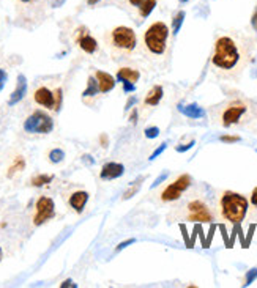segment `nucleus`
Wrapping results in <instances>:
<instances>
[{
    "mask_svg": "<svg viewBox=\"0 0 257 288\" xmlns=\"http://www.w3.org/2000/svg\"><path fill=\"white\" fill-rule=\"evenodd\" d=\"M122 84H123V90H125V93H130V92H134V90H136V85H134L133 82L125 81V82H122Z\"/></svg>",
    "mask_w": 257,
    "mask_h": 288,
    "instance_id": "7c9ffc66",
    "label": "nucleus"
},
{
    "mask_svg": "<svg viewBox=\"0 0 257 288\" xmlns=\"http://www.w3.org/2000/svg\"><path fill=\"white\" fill-rule=\"evenodd\" d=\"M76 43L77 46L82 49L87 54H95L98 51V43L96 39L88 33L87 27H81L77 28V35H76Z\"/></svg>",
    "mask_w": 257,
    "mask_h": 288,
    "instance_id": "9b49d317",
    "label": "nucleus"
},
{
    "mask_svg": "<svg viewBox=\"0 0 257 288\" xmlns=\"http://www.w3.org/2000/svg\"><path fill=\"white\" fill-rule=\"evenodd\" d=\"M6 81H8V74H6V71H5V69H2V68H0V92L3 90V87H5Z\"/></svg>",
    "mask_w": 257,
    "mask_h": 288,
    "instance_id": "c85d7f7f",
    "label": "nucleus"
},
{
    "mask_svg": "<svg viewBox=\"0 0 257 288\" xmlns=\"http://www.w3.org/2000/svg\"><path fill=\"white\" fill-rule=\"evenodd\" d=\"M179 111L185 115V117H190V118H194V120H197V118H202L205 115V111L202 107H199L197 104H188V106H179Z\"/></svg>",
    "mask_w": 257,
    "mask_h": 288,
    "instance_id": "6ab92c4d",
    "label": "nucleus"
},
{
    "mask_svg": "<svg viewBox=\"0 0 257 288\" xmlns=\"http://www.w3.org/2000/svg\"><path fill=\"white\" fill-rule=\"evenodd\" d=\"M100 142H101V146H103V148L107 146V136H106V134H101V136H100Z\"/></svg>",
    "mask_w": 257,
    "mask_h": 288,
    "instance_id": "4c0bfd02",
    "label": "nucleus"
},
{
    "mask_svg": "<svg viewBox=\"0 0 257 288\" xmlns=\"http://www.w3.org/2000/svg\"><path fill=\"white\" fill-rule=\"evenodd\" d=\"M25 95H27V79H25L24 74H19V76H17L16 88L13 90V93L9 95L8 106H16L17 103H21Z\"/></svg>",
    "mask_w": 257,
    "mask_h": 288,
    "instance_id": "f8f14e48",
    "label": "nucleus"
},
{
    "mask_svg": "<svg viewBox=\"0 0 257 288\" xmlns=\"http://www.w3.org/2000/svg\"><path fill=\"white\" fill-rule=\"evenodd\" d=\"M194 141H191L190 144H186V145H183V146H177V151H179V153H183V151H188V150H190V148H193L194 146Z\"/></svg>",
    "mask_w": 257,
    "mask_h": 288,
    "instance_id": "f704fd0d",
    "label": "nucleus"
},
{
    "mask_svg": "<svg viewBox=\"0 0 257 288\" xmlns=\"http://www.w3.org/2000/svg\"><path fill=\"white\" fill-rule=\"evenodd\" d=\"M134 241H136L134 238H131V240H126V241H123V243H120V244L117 246V249H115V251H117V252H118V251H122V249H125V247L130 246V244H133Z\"/></svg>",
    "mask_w": 257,
    "mask_h": 288,
    "instance_id": "2f4dec72",
    "label": "nucleus"
},
{
    "mask_svg": "<svg viewBox=\"0 0 257 288\" xmlns=\"http://www.w3.org/2000/svg\"><path fill=\"white\" fill-rule=\"evenodd\" d=\"M52 180H54V175H44V173H41V175H36V176L32 178V186L43 187V186L51 183Z\"/></svg>",
    "mask_w": 257,
    "mask_h": 288,
    "instance_id": "4be33fe9",
    "label": "nucleus"
},
{
    "mask_svg": "<svg viewBox=\"0 0 257 288\" xmlns=\"http://www.w3.org/2000/svg\"><path fill=\"white\" fill-rule=\"evenodd\" d=\"M133 103H134V98H130V101H128V104H126V111L131 107V104H133Z\"/></svg>",
    "mask_w": 257,
    "mask_h": 288,
    "instance_id": "a19ab883",
    "label": "nucleus"
},
{
    "mask_svg": "<svg viewBox=\"0 0 257 288\" xmlns=\"http://www.w3.org/2000/svg\"><path fill=\"white\" fill-rule=\"evenodd\" d=\"M180 2H182V3H185V2H188V0H180Z\"/></svg>",
    "mask_w": 257,
    "mask_h": 288,
    "instance_id": "c03bdc74",
    "label": "nucleus"
},
{
    "mask_svg": "<svg viewBox=\"0 0 257 288\" xmlns=\"http://www.w3.org/2000/svg\"><path fill=\"white\" fill-rule=\"evenodd\" d=\"M33 99H35L36 104L58 112L60 111V106H62V88L58 87L52 92V90H49L47 87H39L33 93Z\"/></svg>",
    "mask_w": 257,
    "mask_h": 288,
    "instance_id": "0eeeda50",
    "label": "nucleus"
},
{
    "mask_svg": "<svg viewBox=\"0 0 257 288\" xmlns=\"http://www.w3.org/2000/svg\"><path fill=\"white\" fill-rule=\"evenodd\" d=\"M251 205H253V210L257 213V187L253 191V194H251Z\"/></svg>",
    "mask_w": 257,
    "mask_h": 288,
    "instance_id": "72a5a7b5",
    "label": "nucleus"
},
{
    "mask_svg": "<svg viewBox=\"0 0 257 288\" xmlns=\"http://www.w3.org/2000/svg\"><path fill=\"white\" fill-rule=\"evenodd\" d=\"M251 106L248 101H245L242 98L231 99L229 103H226L220 109L218 120L223 128H231L234 125H240L246 117L250 115Z\"/></svg>",
    "mask_w": 257,
    "mask_h": 288,
    "instance_id": "7ed1b4c3",
    "label": "nucleus"
},
{
    "mask_svg": "<svg viewBox=\"0 0 257 288\" xmlns=\"http://www.w3.org/2000/svg\"><path fill=\"white\" fill-rule=\"evenodd\" d=\"M22 3H28V2H32V0H21Z\"/></svg>",
    "mask_w": 257,
    "mask_h": 288,
    "instance_id": "79ce46f5",
    "label": "nucleus"
},
{
    "mask_svg": "<svg viewBox=\"0 0 257 288\" xmlns=\"http://www.w3.org/2000/svg\"><path fill=\"white\" fill-rule=\"evenodd\" d=\"M139 77H141V73L137 71V69H134V68H120L117 71V79L120 82L128 81V82L136 84L137 81H139Z\"/></svg>",
    "mask_w": 257,
    "mask_h": 288,
    "instance_id": "f3484780",
    "label": "nucleus"
},
{
    "mask_svg": "<svg viewBox=\"0 0 257 288\" xmlns=\"http://www.w3.org/2000/svg\"><path fill=\"white\" fill-rule=\"evenodd\" d=\"M87 202H88V192H85V191H77V192L71 194V197H70V206L77 214H81L84 211Z\"/></svg>",
    "mask_w": 257,
    "mask_h": 288,
    "instance_id": "2eb2a0df",
    "label": "nucleus"
},
{
    "mask_svg": "<svg viewBox=\"0 0 257 288\" xmlns=\"http://www.w3.org/2000/svg\"><path fill=\"white\" fill-rule=\"evenodd\" d=\"M251 25H253L254 30L257 32V6H256L254 13H253V16H251Z\"/></svg>",
    "mask_w": 257,
    "mask_h": 288,
    "instance_id": "c9c22d12",
    "label": "nucleus"
},
{
    "mask_svg": "<svg viewBox=\"0 0 257 288\" xmlns=\"http://www.w3.org/2000/svg\"><path fill=\"white\" fill-rule=\"evenodd\" d=\"M257 277V268H253L251 271H248V274H246V281H245V287L251 285Z\"/></svg>",
    "mask_w": 257,
    "mask_h": 288,
    "instance_id": "bb28decb",
    "label": "nucleus"
},
{
    "mask_svg": "<svg viewBox=\"0 0 257 288\" xmlns=\"http://www.w3.org/2000/svg\"><path fill=\"white\" fill-rule=\"evenodd\" d=\"M163 87L161 85H153L152 90L147 93V96L144 98V104L145 106H158L160 101L163 99Z\"/></svg>",
    "mask_w": 257,
    "mask_h": 288,
    "instance_id": "a211bd4d",
    "label": "nucleus"
},
{
    "mask_svg": "<svg viewBox=\"0 0 257 288\" xmlns=\"http://www.w3.org/2000/svg\"><path fill=\"white\" fill-rule=\"evenodd\" d=\"M95 77H96V81H98V87H100V92H101V93H109L111 90H114L115 79H114L109 73L95 71Z\"/></svg>",
    "mask_w": 257,
    "mask_h": 288,
    "instance_id": "4468645a",
    "label": "nucleus"
},
{
    "mask_svg": "<svg viewBox=\"0 0 257 288\" xmlns=\"http://www.w3.org/2000/svg\"><path fill=\"white\" fill-rule=\"evenodd\" d=\"M130 122H131L133 125L137 123V111H136V109H134V111L131 112V115H130Z\"/></svg>",
    "mask_w": 257,
    "mask_h": 288,
    "instance_id": "e433bc0d",
    "label": "nucleus"
},
{
    "mask_svg": "<svg viewBox=\"0 0 257 288\" xmlns=\"http://www.w3.org/2000/svg\"><path fill=\"white\" fill-rule=\"evenodd\" d=\"M60 287H62V288H65V287H77V285H76V284H73V281L68 279V281H65Z\"/></svg>",
    "mask_w": 257,
    "mask_h": 288,
    "instance_id": "58836bf2",
    "label": "nucleus"
},
{
    "mask_svg": "<svg viewBox=\"0 0 257 288\" xmlns=\"http://www.w3.org/2000/svg\"><path fill=\"white\" fill-rule=\"evenodd\" d=\"M35 216H33V225L39 227L43 225L46 221L52 219L55 216V205H54V200L49 197H39L36 200V205H35Z\"/></svg>",
    "mask_w": 257,
    "mask_h": 288,
    "instance_id": "1a4fd4ad",
    "label": "nucleus"
},
{
    "mask_svg": "<svg viewBox=\"0 0 257 288\" xmlns=\"http://www.w3.org/2000/svg\"><path fill=\"white\" fill-rule=\"evenodd\" d=\"M221 141L227 142V144H232V142H239L240 137L239 136H221Z\"/></svg>",
    "mask_w": 257,
    "mask_h": 288,
    "instance_id": "c756f323",
    "label": "nucleus"
},
{
    "mask_svg": "<svg viewBox=\"0 0 257 288\" xmlns=\"http://www.w3.org/2000/svg\"><path fill=\"white\" fill-rule=\"evenodd\" d=\"M128 2L139 9L141 17H148L156 6V0H128Z\"/></svg>",
    "mask_w": 257,
    "mask_h": 288,
    "instance_id": "dca6fc26",
    "label": "nucleus"
},
{
    "mask_svg": "<svg viewBox=\"0 0 257 288\" xmlns=\"http://www.w3.org/2000/svg\"><path fill=\"white\" fill-rule=\"evenodd\" d=\"M125 173V167L118 162H109L104 164L101 172H100V178L101 180H115V178L122 176Z\"/></svg>",
    "mask_w": 257,
    "mask_h": 288,
    "instance_id": "ddd939ff",
    "label": "nucleus"
},
{
    "mask_svg": "<svg viewBox=\"0 0 257 288\" xmlns=\"http://www.w3.org/2000/svg\"><path fill=\"white\" fill-rule=\"evenodd\" d=\"M98 2H100V0H87V5H88V6H93V5H96Z\"/></svg>",
    "mask_w": 257,
    "mask_h": 288,
    "instance_id": "ea45409f",
    "label": "nucleus"
},
{
    "mask_svg": "<svg viewBox=\"0 0 257 288\" xmlns=\"http://www.w3.org/2000/svg\"><path fill=\"white\" fill-rule=\"evenodd\" d=\"M54 129V120L43 111H35L24 122V131L28 134H49Z\"/></svg>",
    "mask_w": 257,
    "mask_h": 288,
    "instance_id": "423d86ee",
    "label": "nucleus"
},
{
    "mask_svg": "<svg viewBox=\"0 0 257 288\" xmlns=\"http://www.w3.org/2000/svg\"><path fill=\"white\" fill-rule=\"evenodd\" d=\"M98 92H100V87H98V81L96 77L90 76L87 79V88L82 92V96L84 98H93L98 95Z\"/></svg>",
    "mask_w": 257,
    "mask_h": 288,
    "instance_id": "aec40b11",
    "label": "nucleus"
},
{
    "mask_svg": "<svg viewBox=\"0 0 257 288\" xmlns=\"http://www.w3.org/2000/svg\"><path fill=\"white\" fill-rule=\"evenodd\" d=\"M248 198L242 194L226 191L220 197V216L229 224H240L248 214Z\"/></svg>",
    "mask_w": 257,
    "mask_h": 288,
    "instance_id": "f03ea898",
    "label": "nucleus"
},
{
    "mask_svg": "<svg viewBox=\"0 0 257 288\" xmlns=\"http://www.w3.org/2000/svg\"><path fill=\"white\" fill-rule=\"evenodd\" d=\"M142 181H144V176H139L137 178V181H136V184H133L130 189H128L126 192H125V195H123V200H128V198H131L137 191H139V187H141V184H142Z\"/></svg>",
    "mask_w": 257,
    "mask_h": 288,
    "instance_id": "393cba45",
    "label": "nucleus"
},
{
    "mask_svg": "<svg viewBox=\"0 0 257 288\" xmlns=\"http://www.w3.org/2000/svg\"><path fill=\"white\" fill-rule=\"evenodd\" d=\"M253 43L246 38L234 35H221L215 41L212 65L215 71L224 77L240 74L245 66L251 62Z\"/></svg>",
    "mask_w": 257,
    "mask_h": 288,
    "instance_id": "f257e3e1",
    "label": "nucleus"
},
{
    "mask_svg": "<svg viewBox=\"0 0 257 288\" xmlns=\"http://www.w3.org/2000/svg\"><path fill=\"white\" fill-rule=\"evenodd\" d=\"M188 213H186V219L191 222H212L213 221V214L209 210L202 200H193L188 203Z\"/></svg>",
    "mask_w": 257,
    "mask_h": 288,
    "instance_id": "9d476101",
    "label": "nucleus"
},
{
    "mask_svg": "<svg viewBox=\"0 0 257 288\" xmlns=\"http://www.w3.org/2000/svg\"><path fill=\"white\" fill-rule=\"evenodd\" d=\"M191 184V176L190 175H180L177 180L166 187V189L161 192V200L163 202H174L179 200L182 197V194L190 187Z\"/></svg>",
    "mask_w": 257,
    "mask_h": 288,
    "instance_id": "6e6552de",
    "label": "nucleus"
},
{
    "mask_svg": "<svg viewBox=\"0 0 257 288\" xmlns=\"http://www.w3.org/2000/svg\"><path fill=\"white\" fill-rule=\"evenodd\" d=\"M0 262H2V249H0Z\"/></svg>",
    "mask_w": 257,
    "mask_h": 288,
    "instance_id": "37998d69",
    "label": "nucleus"
},
{
    "mask_svg": "<svg viewBox=\"0 0 257 288\" xmlns=\"http://www.w3.org/2000/svg\"><path fill=\"white\" fill-rule=\"evenodd\" d=\"M109 41L115 51L128 54V52L134 51V47L137 44V36H136L133 28L120 25V27H115L111 32Z\"/></svg>",
    "mask_w": 257,
    "mask_h": 288,
    "instance_id": "39448f33",
    "label": "nucleus"
},
{
    "mask_svg": "<svg viewBox=\"0 0 257 288\" xmlns=\"http://www.w3.org/2000/svg\"><path fill=\"white\" fill-rule=\"evenodd\" d=\"M63 157H65V151L60 150V148H54V150H51V153H49V161H51L52 164L62 162Z\"/></svg>",
    "mask_w": 257,
    "mask_h": 288,
    "instance_id": "b1692460",
    "label": "nucleus"
},
{
    "mask_svg": "<svg viewBox=\"0 0 257 288\" xmlns=\"http://www.w3.org/2000/svg\"><path fill=\"white\" fill-rule=\"evenodd\" d=\"M183 21H185V11H179L174 16V19H172V33L174 35H177L180 32Z\"/></svg>",
    "mask_w": 257,
    "mask_h": 288,
    "instance_id": "5701e85b",
    "label": "nucleus"
},
{
    "mask_svg": "<svg viewBox=\"0 0 257 288\" xmlns=\"http://www.w3.org/2000/svg\"><path fill=\"white\" fill-rule=\"evenodd\" d=\"M167 176H169V172H164V173H163L161 176H158V178H156V180H155V183L152 184V187H156L158 184H161V183H163V181L166 180V178H167Z\"/></svg>",
    "mask_w": 257,
    "mask_h": 288,
    "instance_id": "473e14b6",
    "label": "nucleus"
},
{
    "mask_svg": "<svg viewBox=\"0 0 257 288\" xmlns=\"http://www.w3.org/2000/svg\"><path fill=\"white\" fill-rule=\"evenodd\" d=\"M166 148H167V144H166V142H163V144H161V146H158V148H156V150H155V151H153V153L150 154V157H148V159H150V161H155V159H156V157H158V156H160V154H161V153H163V151L166 150Z\"/></svg>",
    "mask_w": 257,
    "mask_h": 288,
    "instance_id": "cd10ccee",
    "label": "nucleus"
},
{
    "mask_svg": "<svg viewBox=\"0 0 257 288\" xmlns=\"http://www.w3.org/2000/svg\"><path fill=\"white\" fill-rule=\"evenodd\" d=\"M167 38H169V27L161 21H156L145 30L144 44L152 54L163 55L167 47Z\"/></svg>",
    "mask_w": 257,
    "mask_h": 288,
    "instance_id": "20e7f679",
    "label": "nucleus"
},
{
    "mask_svg": "<svg viewBox=\"0 0 257 288\" xmlns=\"http://www.w3.org/2000/svg\"><path fill=\"white\" fill-rule=\"evenodd\" d=\"M158 136H160V128L150 126V128L145 129V137H147V139H156Z\"/></svg>",
    "mask_w": 257,
    "mask_h": 288,
    "instance_id": "a878e982",
    "label": "nucleus"
},
{
    "mask_svg": "<svg viewBox=\"0 0 257 288\" xmlns=\"http://www.w3.org/2000/svg\"><path fill=\"white\" fill-rule=\"evenodd\" d=\"M24 167H25L24 157H22V156H17L16 159H14V162H13L11 165H9L6 176H8V178H13V175H14L16 172H22V170H24Z\"/></svg>",
    "mask_w": 257,
    "mask_h": 288,
    "instance_id": "412c9836",
    "label": "nucleus"
}]
</instances>
